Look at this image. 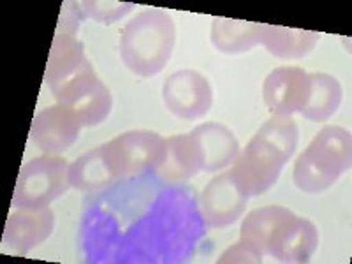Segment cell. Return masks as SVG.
Here are the masks:
<instances>
[{
  "label": "cell",
  "instance_id": "1",
  "mask_svg": "<svg viewBox=\"0 0 352 264\" xmlns=\"http://www.w3.org/2000/svg\"><path fill=\"white\" fill-rule=\"evenodd\" d=\"M319 245V232L308 219L284 206H264L245 217L240 241L228 248L220 264L308 263Z\"/></svg>",
  "mask_w": 352,
  "mask_h": 264
},
{
  "label": "cell",
  "instance_id": "2",
  "mask_svg": "<svg viewBox=\"0 0 352 264\" xmlns=\"http://www.w3.org/2000/svg\"><path fill=\"white\" fill-rule=\"evenodd\" d=\"M298 140L300 131L291 116H273L234 159L229 176L247 197L268 192L296 152Z\"/></svg>",
  "mask_w": 352,
  "mask_h": 264
},
{
  "label": "cell",
  "instance_id": "3",
  "mask_svg": "<svg viewBox=\"0 0 352 264\" xmlns=\"http://www.w3.org/2000/svg\"><path fill=\"white\" fill-rule=\"evenodd\" d=\"M175 41V21L168 12L162 9L143 11L122 32V60L138 76L152 78L168 65Z\"/></svg>",
  "mask_w": 352,
  "mask_h": 264
},
{
  "label": "cell",
  "instance_id": "4",
  "mask_svg": "<svg viewBox=\"0 0 352 264\" xmlns=\"http://www.w3.org/2000/svg\"><path fill=\"white\" fill-rule=\"evenodd\" d=\"M351 132L328 125L308 144L294 164V184L308 194L324 192L351 169Z\"/></svg>",
  "mask_w": 352,
  "mask_h": 264
},
{
  "label": "cell",
  "instance_id": "5",
  "mask_svg": "<svg viewBox=\"0 0 352 264\" xmlns=\"http://www.w3.org/2000/svg\"><path fill=\"white\" fill-rule=\"evenodd\" d=\"M69 164L62 157L43 155L32 159L18 173L12 206L23 210L48 208L50 203L67 192Z\"/></svg>",
  "mask_w": 352,
  "mask_h": 264
},
{
  "label": "cell",
  "instance_id": "6",
  "mask_svg": "<svg viewBox=\"0 0 352 264\" xmlns=\"http://www.w3.org/2000/svg\"><path fill=\"white\" fill-rule=\"evenodd\" d=\"M50 90L58 104L69 106L76 113L83 127L102 124L111 113L113 97L109 88L99 80L92 64H87L60 83L53 85Z\"/></svg>",
  "mask_w": 352,
  "mask_h": 264
},
{
  "label": "cell",
  "instance_id": "7",
  "mask_svg": "<svg viewBox=\"0 0 352 264\" xmlns=\"http://www.w3.org/2000/svg\"><path fill=\"white\" fill-rule=\"evenodd\" d=\"M102 150L118 182L159 168L166 159V140L152 131H129L102 144Z\"/></svg>",
  "mask_w": 352,
  "mask_h": 264
},
{
  "label": "cell",
  "instance_id": "8",
  "mask_svg": "<svg viewBox=\"0 0 352 264\" xmlns=\"http://www.w3.org/2000/svg\"><path fill=\"white\" fill-rule=\"evenodd\" d=\"M162 97L169 111L182 120H197L210 111L213 92L210 81L194 69H184L166 80Z\"/></svg>",
  "mask_w": 352,
  "mask_h": 264
},
{
  "label": "cell",
  "instance_id": "9",
  "mask_svg": "<svg viewBox=\"0 0 352 264\" xmlns=\"http://www.w3.org/2000/svg\"><path fill=\"white\" fill-rule=\"evenodd\" d=\"M83 127L78 115L69 106L58 104L43 109L34 118L30 127V141L46 155L65 152L76 143Z\"/></svg>",
  "mask_w": 352,
  "mask_h": 264
},
{
  "label": "cell",
  "instance_id": "10",
  "mask_svg": "<svg viewBox=\"0 0 352 264\" xmlns=\"http://www.w3.org/2000/svg\"><path fill=\"white\" fill-rule=\"evenodd\" d=\"M310 94V74L301 67H276L263 87V99L273 116L300 113Z\"/></svg>",
  "mask_w": 352,
  "mask_h": 264
},
{
  "label": "cell",
  "instance_id": "11",
  "mask_svg": "<svg viewBox=\"0 0 352 264\" xmlns=\"http://www.w3.org/2000/svg\"><path fill=\"white\" fill-rule=\"evenodd\" d=\"M247 199L248 197L232 182L229 173H222L212 178L201 192V215L212 228H226L243 215Z\"/></svg>",
  "mask_w": 352,
  "mask_h": 264
},
{
  "label": "cell",
  "instance_id": "12",
  "mask_svg": "<svg viewBox=\"0 0 352 264\" xmlns=\"http://www.w3.org/2000/svg\"><path fill=\"white\" fill-rule=\"evenodd\" d=\"M55 213L50 208L23 210L12 213L6 222L4 245L16 256H27L52 236Z\"/></svg>",
  "mask_w": 352,
  "mask_h": 264
},
{
  "label": "cell",
  "instance_id": "13",
  "mask_svg": "<svg viewBox=\"0 0 352 264\" xmlns=\"http://www.w3.org/2000/svg\"><path fill=\"white\" fill-rule=\"evenodd\" d=\"M197 141L203 157L204 171H219L232 164L240 153L236 136L226 125L206 122L190 132Z\"/></svg>",
  "mask_w": 352,
  "mask_h": 264
},
{
  "label": "cell",
  "instance_id": "14",
  "mask_svg": "<svg viewBox=\"0 0 352 264\" xmlns=\"http://www.w3.org/2000/svg\"><path fill=\"white\" fill-rule=\"evenodd\" d=\"M203 171V157L192 134H178L166 140V159L157 175L168 182H185Z\"/></svg>",
  "mask_w": 352,
  "mask_h": 264
},
{
  "label": "cell",
  "instance_id": "15",
  "mask_svg": "<svg viewBox=\"0 0 352 264\" xmlns=\"http://www.w3.org/2000/svg\"><path fill=\"white\" fill-rule=\"evenodd\" d=\"M319 37V34L312 32V30L263 23L261 43L276 58L298 60V58H303L316 48Z\"/></svg>",
  "mask_w": 352,
  "mask_h": 264
},
{
  "label": "cell",
  "instance_id": "16",
  "mask_svg": "<svg viewBox=\"0 0 352 264\" xmlns=\"http://www.w3.org/2000/svg\"><path fill=\"white\" fill-rule=\"evenodd\" d=\"M263 23L215 18L212 25V43L219 52L240 55L250 52L261 43Z\"/></svg>",
  "mask_w": 352,
  "mask_h": 264
},
{
  "label": "cell",
  "instance_id": "17",
  "mask_svg": "<svg viewBox=\"0 0 352 264\" xmlns=\"http://www.w3.org/2000/svg\"><path fill=\"white\" fill-rule=\"evenodd\" d=\"M344 90L335 76L326 72L310 74V94L301 115L310 122H326L340 108Z\"/></svg>",
  "mask_w": 352,
  "mask_h": 264
},
{
  "label": "cell",
  "instance_id": "18",
  "mask_svg": "<svg viewBox=\"0 0 352 264\" xmlns=\"http://www.w3.org/2000/svg\"><path fill=\"white\" fill-rule=\"evenodd\" d=\"M69 182L71 187L80 188L83 192L104 190L115 184L116 180L106 162L102 144L83 153L72 162L69 168Z\"/></svg>",
  "mask_w": 352,
  "mask_h": 264
},
{
  "label": "cell",
  "instance_id": "19",
  "mask_svg": "<svg viewBox=\"0 0 352 264\" xmlns=\"http://www.w3.org/2000/svg\"><path fill=\"white\" fill-rule=\"evenodd\" d=\"M80 4L83 16H92L99 23H113L120 20L132 9V4H124V2H78Z\"/></svg>",
  "mask_w": 352,
  "mask_h": 264
}]
</instances>
